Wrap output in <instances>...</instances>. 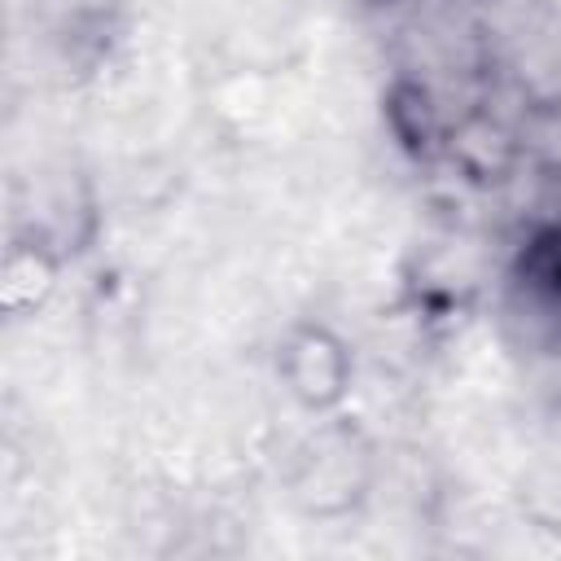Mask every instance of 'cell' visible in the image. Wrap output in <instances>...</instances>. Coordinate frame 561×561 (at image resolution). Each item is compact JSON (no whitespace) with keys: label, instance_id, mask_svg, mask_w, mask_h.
<instances>
[{"label":"cell","instance_id":"obj_1","mask_svg":"<svg viewBox=\"0 0 561 561\" xmlns=\"http://www.w3.org/2000/svg\"><path fill=\"white\" fill-rule=\"evenodd\" d=\"M535 272H539V280L561 298V232H557V237H548V241H539Z\"/></svg>","mask_w":561,"mask_h":561}]
</instances>
